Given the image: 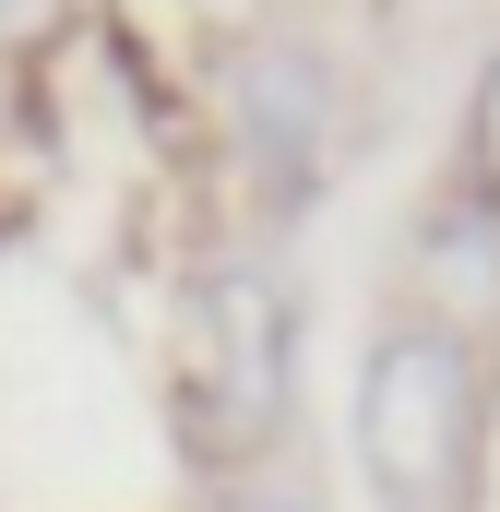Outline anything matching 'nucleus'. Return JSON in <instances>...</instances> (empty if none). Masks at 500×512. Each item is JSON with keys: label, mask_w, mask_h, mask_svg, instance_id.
<instances>
[{"label": "nucleus", "mask_w": 500, "mask_h": 512, "mask_svg": "<svg viewBox=\"0 0 500 512\" xmlns=\"http://www.w3.org/2000/svg\"><path fill=\"white\" fill-rule=\"evenodd\" d=\"M429 274L453 286V310L500 322V203H489V191H465V203L429 215Z\"/></svg>", "instance_id": "4"}, {"label": "nucleus", "mask_w": 500, "mask_h": 512, "mask_svg": "<svg viewBox=\"0 0 500 512\" xmlns=\"http://www.w3.org/2000/svg\"><path fill=\"white\" fill-rule=\"evenodd\" d=\"M227 512H298V501H227Z\"/></svg>", "instance_id": "7"}, {"label": "nucleus", "mask_w": 500, "mask_h": 512, "mask_svg": "<svg viewBox=\"0 0 500 512\" xmlns=\"http://www.w3.org/2000/svg\"><path fill=\"white\" fill-rule=\"evenodd\" d=\"M322 131H334V84L310 48H262L239 72V143L274 167V179H310L322 167Z\"/></svg>", "instance_id": "3"}, {"label": "nucleus", "mask_w": 500, "mask_h": 512, "mask_svg": "<svg viewBox=\"0 0 500 512\" xmlns=\"http://www.w3.org/2000/svg\"><path fill=\"white\" fill-rule=\"evenodd\" d=\"M465 143H477V191L500 203V60L477 72V108H465Z\"/></svg>", "instance_id": "5"}, {"label": "nucleus", "mask_w": 500, "mask_h": 512, "mask_svg": "<svg viewBox=\"0 0 500 512\" xmlns=\"http://www.w3.org/2000/svg\"><path fill=\"white\" fill-rule=\"evenodd\" d=\"M286 393H298L286 286L250 274V262H215V274L191 286V382H179L191 453H203V465H250V453L286 429Z\"/></svg>", "instance_id": "1"}, {"label": "nucleus", "mask_w": 500, "mask_h": 512, "mask_svg": "<svg viewBox=\"0 0 500 512\" xmlns=\"http://www.w3.org/2000/svg\"><path fill=\"white\" fill-rule=\"evenodd\" d=\"M465 417H477V382H465V346L441 322H393L358 370V465L393 512H453L465 489Z\"/></svg>", "instance_id": "2"}, {"label": "nucleus", "mask_w": 500, "mask_h": 512, "mask_svg": "<svg viewBox=\"0 0 500 512\" xmlns=\"http://www.w3.org/2000/svg\"><path fill=\"white\" fill-rule=\"evenodd\" d=\"M36 12H48V0H0V36H12V24H36Z\"/></svg>", "instance_id": "6"}]
</instances>
